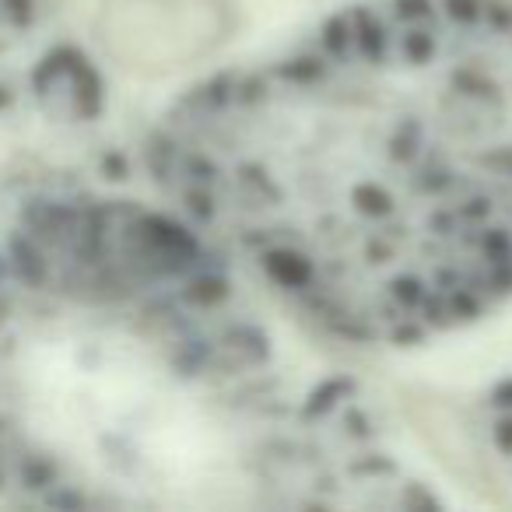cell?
<instances>
[{
  "label": "cell",
  "instance_id": "2",
  "mask_svg": "<svg viewBox=\"0 0 512 512\" xmlns=\"http://www.w3.org/2000/svg\"><path fill=\"white\" fill-rule=\"evenodd\" d=\"M477 432L495 470L512 484V376L495 383L477 407Z\"/></svg>",
  "mask_w": 512,
  "mask_h": 512
},
{
  "label": "cell",
  "instance_id": "1",
  "mask_svg": "<svg viewBox=\"0 0 512 512\" xmlns=\"http://www.w3.org/2000/svg\"><path fill=\"white\" fill-rule=\"evenodd\" d=\"M151 172L327 334L470 327L512 306V0H351L179 95Z\"/></svg>",
  "mask_w": 512,
  "mask_h": 512
}]
</instances>
